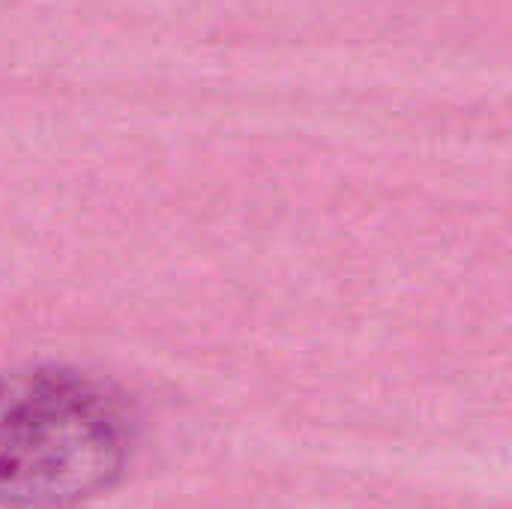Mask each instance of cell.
Returning a JSON list of instances; mask_svg holds the SVG:
<instances>
[{
    "mask_svg": "<svg viewBox=\"0 0 512 509\" xmlns=\"http://www.w3.org/2000/svg\"><path fill=\"white\" fill-rule=\"evenodd\" d=\"M132 453L123 396L69 366L0 375V507L75 509L105 495Z\"/></svg>",
    "mask_w": 512,
    "mask_h": 509,
    "instance_id": "1",
    "label": "cell"
}]
</instances>
